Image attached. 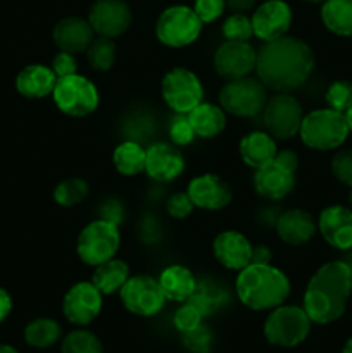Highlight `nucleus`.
I'll return each instance as SVG.
<instances>
[{
	"label": "nucleus",
	"mask_w": 352,
	"mask_h": 353,
	"mask_svg": "<svg viewBox=\"0 0 352 353\" xmlns=\"http://www.w3.org/2000/svg\"><path fill=\"white\" fill-rule=\"evenodd\" d=\"M314 69V52L304 40L282 37L257 52L255 74L268 90L290 93L307 81Z\"/></svg>",
	"instance_id": "obj_1"
},
{
	"label": "nucleus",
	"mask_w": 352,
	"mask_h": 353,
	"mask_svg": "<svg viewBox=\"0 0 352 353\" xmlns=\"http://www.w3.org/2000/svg\"><path fill=\"white\" fill-rule=\"evenodd\" d=\"M352 293V272L345 261L321 265L304 292L302 309L314 324H330L340 319Z\"/></svg>",
	"instance_id": "obj_2"
},
{
	"label": "nucleus",
	"mask_w": 352,
	"mask_h": 353,
	"mask_svg": "<svg viewBox=\"0 0 352 353\" xmlns=\"http://www.w3.org/2000/svg\"><path fill=\"white\" fill-rule=\"evenodd\" d=\"M290 279L271 264H248L238 271L235 292L238 300L252 310H273L290 295Z\"/></svg>",
	"instance_id": "obj_3"
},
{
	"label": "nucleus",
	"mask_w": 352,
	"mask_h": 353,
	"mask_svg": "<svg viewBox=\"0 0 352 353\" xmlns=\"http://www.w3.org/2000/svg\"><path fill=\"white\" fill-rule=\"evenodd\" d=\"M349 126L342 112L330 109H317L306 114L300 124V140L313 150H333L338 148L349 137Z\"/></svg>",
	"instance_id": "obj_4"
},
{
	"label": "nucleus",
	"mask_w": 352,
	"mask_h": 353,
	"mask_svg": "<svg viewBox=\"0 0 352 353\" xmlns=\"http://www.w3.org/2000/svg\"><path fill=\"white\" fill-rule=\"evenodd\" d=\"M119 245L121 233L117 223L102 217L83 228L76 241V254L83 264L95 268L116 257Z\"/></svg>",
	"instance_id": "obj_5"
},
{
	"label": "nucleus",
	"mask_w": 352,
	"mask_h": 353,
	"mask_svg": "<svg viewBox=\"0 0 352 353\" xmlns=\"http://www.w3.org/2000/svg\"><path fill=\"white\" fill-rule=\"evenodd\" d=\"M311 324L313 321L302 307L283 303L269 312L264 323V336L275 347L293 348L306 340Z\"/></svg>",
	"instance_id": "obj_6"
},
{
	"label": "nucleus",
	"mask_w": 352,
	"mask_h": 353,
	"mask_svg": "<svg viewBox=\"0 0 352 353\" xmlns=\"http://www.w3.org/2000/svg\"><path fill=\"white\" fill-rule=\"evenodd\" d=\"M268 88L259 78L244 76L224 83L219 92V105L224 112L237 117H255L268 102Z\"/></svg>",
	"instance_id": "obj_7"
},
{
	"label": "nucleus",
	"mask_w": 352,
	"mask_h": 353,
	"mask_svg": "<svg viewBox=\"0 0 352 353\" xmlns=\"http://www.w3.org/2000/svg\"><path fill=\"white\" fill-rule=\"evenodd\" d=\"M52 99H54L55 107L69 117L90 116L95 112L100 103L97 86L81 74L57 78Z\"/></svg>",
	"instance_id": "obj_8"
},
{
	"label": "nucleus",
	"mask_w": 352,
	"mask_h": 353,
	"mask_svg": "<svg viewBox=\"0 0 352 353\" xmlns=\"http://www.w3.org/2000/svg\"><path fill=\"white\" fill-rule=\"evenodd\" d=\"M204 23L193 7L171 6L161 12L155 23V37L162 45L182 48L192 45L202 33Z\"/></svg>",
	"instance_id": "obj_9"
},
{
	"label": "nucleus",
	"mask_w": 352,
	"mask_h": 353,
	"mask_svg": "<svg viewBox=\"0 0 352 353\" xmlns=\"http://www.w3.org/2000/svg\"><path fill=\"white\" fill-rule=\"evenodd\" d=\"M161 95L173 112L188 114L204 102V86L193 71L186 68H173L162 78Z\"/></svg>",
	"instance_id": "obj_10"
},
{
	"label": "nucleus",
	"mask_w": 352,
	"mask_h": 353,
	"mask_svg": "<svg viewBox=\"0 0 352 353\" xmlns=\"http://www.w3.org/2000/svg\"><path fill=\"white\" fill-rule=\"evenodd\" d=\"M304 119V110L292 93L280 92L269 97L262 110L266 131L275 140H290L299 134Z\"/></svg>",
	"instance_id": "obj_11"
},
{
	"label": "nucleus",
	"mask_w": 352,
	"mask_h": 353,
	"mask_svg": "<svg viewBox=\"0 0 352 353\" xmlns=\"http://www.w3.org/2000/svg\"><path fill=\"white\" fill-rule=\"evenodd\" d=\"M119 299L124 309L138 317L157 316L166 303L159 281L150 276H130L119 290Z\"/></svg>",
	"instance_id": "obj_12"
},
{
	"label": "nucleus",
	"mask_w": 352,
	"mask_h": 353,
	"mask_svg": "<svg viewBox=\"0 0 352 353\" xmlns=\"http://www.w3.org/2000/svg\"><path fill=\"white\" fill-rule=\"evenodd\" d=\"M102 296L92 281L76 283L62 299V314L75 326H88L102 312Z\"/></svg>",
	"instance_id": "obj_13"
},
{
	"label": "nucleus",
	"mask_w": 352,
	"mask_h": 353,
	"mask_svg": "<svg viewBox=\"0 0 352 353\" xmlns=\"http://www.w3.org/2000/svg\"><path fill=\"white\" fill-rule=\"evenodd\" d=\"M257 52L248 41L224 40L214 52L213 65L217 76L230 81L248 76L255 71Z\"/></svg>",
	"instance_id": "obj_14"
},
{
	"label": "nucleus",
	"mask_w": 352,
	"mask_h": 353,
	"mask_svg": "<svg viewBox=\"0 0 352 353\" xmlns=\"http://www.w3.org/2000/svg\"><path fill=\"white\" fill-rule=\"evenodd\" d=\"M254 37L268 43L289 33L292 26V9L283 0H266L252 14Z\"/></svg>",
	"instance_id": "obj_15"
},
{
	"label": "nucleus",
	"mask_w": 352,
	"mask_h": 353,
	"mask_svg": "<svg viewBox=\"0 0 352 353\" xmlns=\"http://www.w3.org/2000/svg\"><path fill=\"white\" fill-rule=\"evenodd\" d=\"M131 9L124 0H97L88 14V23L99 37L117 38L130 28Z\"/></svg>",
	"instance_id": "obj_16"
},
{
	"label": "nucleus",
	"mask_w": 352,
	"mask_h": 353,
	"mask_svg": "<svg viewBox=\"0 0 352 353\" xmlns=\"http://www.w3.org/2000/svg\"><path fill=\"white\" fill-rule=\"evenodd\" d=\"M186 193L193 205L202 210H221L230 205L233 199L231 186L221 176L213 172L195 176L188 183Z\"/></svg>",
	"instance_id": "obj_17"
},
{
	"label": "nucleus",
	"mask_w": 352,
	"mask_h": 353,
	"mask_svg": "<svg viewBox=\"0 0 352 353\" xmlns=\"http://www.w3.org/2000/svg\"><path fill=\"white\" fill-rule=\"evenodd\" d=\"M185 171V159L176 145L159 143L150 145L147 148V159H145V174L150 179L159 183H169L178 178Z\"/></svg>",
	"instance_id": "obj_18"
},
{
	"label": "nucleus",
	"mask_w": 352,
	"mask_h": 353,
	"mask_svg": "<svg viewBox=\"0 0 352 353\" xmlns=\"http://www.w3.org/2000/svg\"><path fill=\"white\" fill-rule=\"evenodd\" d=\"M252 243L245 234L228 230L217 234L213 241V255L223 268L242 271L252 264Z\"/></svg>",
	"instance_id": "obj_19"
},
{
	"label": "nucleus",
	"mask_w": 352,
	"mask_h": 353,
	"mask_svg": "<svg viewBox=\"0 0 352 353\" xmlns=\"http://www.w3.org/2000/svg\"><path fill=\"white\" fill-rule=\"evenodd\" d=\"M317 231L330 247L337 250H351L352 209L342 205L326 207L317 219Z\"/></svg>",
	"instance_id": "obj_20"
},
{
	"label": "nucleus",
	"mask_w": 352,
	"mask_h": 353,
	"mask_svg": "<svg viewBox=\"0 0 352 353\" xmlns=\"http://www.w3.org/2000/svg\"><path fill=\"white\" fill-rule=\"evenodd\" d=\"M93 38H95V31L92 24L88 23V19L78 16L64 17L52 30V40L57 45L59 50L75 55L85 52Z\"/></svg>",
	"instance_id": "obj_21"
},
{
	"label": "nucleus",
	"mask_w": 352,
	"mask_h": 353,
	"mask_svg": "<svg viewBox=\"0 0 352 353\" xmlns=\"http://www.w3.org/2000/svg\"><path fill=\"white\" fill-rule=\"evenodd\" d=\"M252 185H254L255 193L262 199L282 200L295 188V172L286 171L285 168L273 161L264 168L255 169Z\"/></svg>",
	"instance_id": "obj_22"
},
{
	"label": "nucleus",
	"mask_w": 352,
	"mask_h": 353,
	"mask_svg": "<svg viewBox=\"0 0 352 353\" xmlns=\"http://www.w3.org/2000/svg\"><path fill=\"white\" fill-rule=\"evenodd\" d=\"M276 233L280 240L292 247H300L313 240L317 231V224L307 210L290 209L276 219Z\"/></svg>",
	"instance_id": "obj_23"
},
{
	"label": "nucleus",
	"mask_w": 352,
	"mask_h": 353,
	"mask_svg": "<svg viewBox=\"0 0 352 353\" xmlns=\"http://www.w3.org/2000/svg\"><path fill=\"white\" fill-rule=\"evenodd\" d=\"M238 152L244 164L255 171L275 161L278 147H276V140L268 131H252L242 138Z\"/></svg>",
	"instance_id": "obj_24"
},
{
	"label": "nucleus",
	"mask_w": 352,
	"mask_h": 353,
	"mask_svg": "<svg viewBox=\"0 0 352 353\" xmlns=\"http://www.w3.org/2000/svg\"><path fill=\"white\" fill-rule=\"evenodd\" d=\"M55 83L57 76L54 74L50 65L30 64L17 74L16 90L26 99L38 100L52 95Z\"/></svg>",
	"instance_id": "obj_25"
},
{
	"label": "nucleus",
	"mask_w": 352,
	"mask_h": 353,
	"mask_svg": "<svg viewBox=\"0 0 352 353\" xmlns=\"http://www.w3.org/2000/svg\"><path fill=\"white\" fill-rule=\"evenodd\" d=\"M157 281L166 300H173V302L178 303L186 302L197 288V279L193 272L188 268L179 264L162 269Z\"/></svg>",
	"instance_id": "obj_26"
},
{
	"label": "nucleus",
	"mask_w": 352,
	"mask_h": 353,
	"mask_svg": "<svg viewBox=\"0 0 352 353\" xmlns=\"http://www.w3.org/2000/svg\"><path fill=\"white\" fill-rule=\"evenodd\" d=\"M186 116L197 137L207 138V140L221 134L226 128V112L221 109V105L217 107L214 103L200 102Z\"/></svg>",
	"instance_id": "obj_27"
},
{
	"label": "nucleus",
	"mask_w": 352,
	"mask_h": 353,
	"mask_svg": "<svg viewBox=\"0 0 352 353\" xmlns=\"http://www.w3.org/2000/svg\"><path fill=\"white\" fill-rule=\"evenodd\" d=\"M128 279H130V268L121 259H110V261L95 265V271L92 276L93 286L102 295L119 293V290L123 288Z\"/></svg>",
	"instance_id": "obj_28"
},
{
	"label": "nucleus",
	"mask_w": 352,
	"mask_h": 353,
	"mask_svg": "<svg viewBox=\"0 0 352 353\" xmlns=\"http://www.w3.org/2000/svg\"><path fill=\"white\" fill-rule=\"evenodd\" d=\"M145 159H147V148L135 140L123 141L113 152L114 168L119 174L128 178L145 172Z\"/></svg>",
	"instance_id": "obj_29"
},
{
	"label": "nucleus",
	"mask_w": 352,
	"mask_h": 353,
	"mask_svg": "<svg viewBox=\"0 0 352 353\" xmlns=\"http://www.w3.org/2000/svg\"><path fill=\"white\" fill-rule=\"evenodd\" d=\"M326 30L338 37H352V0H326L321 7Z\"/></svg>",
	"instance_id": "obj_30"
},
{
	"label": "nucleus",
	"mask_w": 352,
	"mask_h": 353,
	"mask_svg": "<svg viewBox=\"0 0 352 353\" xmlns=\"http://www.w3.org/2000/svg\"><path fill=\"white\" fill-rule=\"evenodd\" d=\"M62 338V327L57 321L48 319V317H38V319L31 321L26 327H24V341L33 348H43L52 347L57 343Z\"/></svg>",
	"instance_id": "obj_31"
},
{
	"label": "nucleus",
	"mask_w": 352,
	"mask_h": 353,
	"mask_svg": "<svg viewBox=\"0 0 352 353\" xmlns=\"http://www.w3.org/2000/svg\"><path fill=\"white\" fill-rule=\"evenodd\" d=\"M116 52L117 48L113 38L97 37L93 38L92 43L88 45L85 54L90 68L95 69V71L106 72L109 71L114 65V62H116Z\"/></svg>",
	"instance_id": "obj_32"
},
{
	"label": "nucleus",
	"mask_w": 352,
	"mask_h": 353,
	"mask_svg": "<svg viewBox=\"0 0 352 353\" xmlns=\"http://www.w3.org/2000/svg\"><path fill=\"white\" fill-rule=\"evenodd\" d=\"M188 300L195 303L200 312L204 314V317H206L216 312L226 302V293H224V290H221L219 286L211 281H197L195 292H193V295Z\"/></svg>",
	"instance_id": "obj_33"
},
{
	"label": "nucleus",
	"mask_w": 352,
	"mask_h": 353,
	"mask_svg": "<svg viewBox=\"0 0 352 353\" xmlns=\"http://www.w3.org/2000/svg\"><path fill=\"white\" fill-rule=\"evenodd\" d=\"M88 183L83 178H66L54 188V200L61 207H75L88 196Z\"/></svg>",
	"instance_id": "obj_34"
},
{
	"label": "nucleus",
	"mask_w": 352,
	"mask_h": 353,
	"mask_svg": "<svg viewBox=\"0 0 352 353\" xmlns=\"http://www.w3.org/2000/svg\"><path fill=\"white\" fill-rule=\"evenodd\" d=\"M61 353H104V345L92 331L75 330L62 340Z\"/></svg>",
	"instance_id": "obj_35"
},
{
	"label": "nucleus",
	"mask_w": 352,
	"mask_h": 353,
	"mask_svg": "<svg viewBox=\"0 0 352 353\" xmlns=\"http://www.w3.org/2000/svg\"><path fill=\"white\" fill-rule=\"evenodd\" d=\"M224 40L230 41H248L254 37L252 19L245 12H233L221 28Z\"/></svg>",
	"instance_id": "obj_36"
},
{
	"label": "nucleus",
	"mask_w": 352,
	"mask_h": 353,
	"mask_svg": "<svg viewBox=\"0 0 352 353\" xmlns=\"http://www.w3.org/2000/svg\"><path fill=\"white\" fill-rule=\"evenodd\" d=\"M324 99L330 109L345 114L352 107V83L337 79L328 86Z\"/></svg>",
	"instance_id": "obj_37"
},
{
	"label": "nucleus",
	"mask_w": 352,
	"mask_h": 353,
	"mask_svg": "<svg viewBox=\"0 0 352 353\" xmlns=\"http://www.w3.org/2000/svg\"><path fill=\"white\" fill-rule=\"evenodd\" d=\"M202 319L204 314L200 312L199 307L193 302H190V300H186V302H183L178 307V310L173 316V324H175V327L179 333L186 334L190 331L197 330L199 326H202Z\"/></svg>",
	"instance_id": "obj_38"
},
{
	"label": "nucleus",
	"mask_w": 352,
	"mask_h": 353,
	"mask_svg": "<svg viewBox=\"0 0 352 353\" xmlns=\"http://www.w3.org/2000/svg\"><path fill=\"white\" fill-rule=\"evenodd\" d=\"M169 138H171L173 145H178V147H185L195 140L197 134L186 114H176L173 117L171 124H169Z\"/></svg>",
	"instance_id": "obj_39"
},
{
	"label": "nucleus",
	"mask_w": 352,
	"mask_h": 353,
	"mask_svg": "<svg viewBox=\"0 0 352 353\" xmlns=\"http://www.w3.org/2000/svg\"><path fill=\"white\" fill-rule=\"evenodd\" d=\"M331 172L345 186L352 188V150H340L331 161Z\"/></svg>",
	"instance_id": "obj_40"
},
{
	"label": "nucleus",
	"mask_w": 352,
	"mask_h": 353,
	"mask_svg": "<svg viewBox=\"0 0 352 353\" xmlns=\"http://www.w3.org/2000/svg\"><path fill=\"white\" fill-rule=\"evenodd\" d=\"M224 9H226V0H195L193 3V10L204 24H209L221 17Z\"/></svg>",
	"instance_id": "obj_41"
},
{
	"label": "nucleus",
	"mask_w": 352,
	"mask_h": 353,
	"mask_svg": "<svg viewBox=\"0 0 352 353\" xmlns=\"http://www.w3.org/2000/svg\"><path fill=\"white\" fill-rule=\"evenodd\" d=\"M193 209H195V205L192 203L186 192L175 193V195L169 196L168 203H166V210L173 219H186Z\"/></svg>",
	"instance_id": "obj_42"
},
{
	"label": "nucleus",
	"mask_w": 352,
	"mask_h": 353,
	"mask_svg": "<svg viewBox=\"0 0 352 353\" xmlns=\"http://www.w3.org/2000/svg\"><path fill=\"white\" fill-rule=\"evenodd\" d=\"M50 68L57 78L78 74V62H76L75 54H69V52H59V54L52 59Z\"/></svg>",
	"instance_id": "obj_43"
},
{
	"label": "nucleus",
	"mask_w": 352,
	"mask_h": 353,
	"mask_svg": "<svg viewBox=\"0 0 352 353\" xmlns=\"http://www.w3.org/2000/svg\"><path fill=\"white\" fill-rule=\"evenodd\" d=\"M183 341H185V347L188 348V350L195 353H204L209 348L211 333L204 326H199L197 330L183 334Z\"/></svg>",
	"instance_id": "obj_44"
},
{
	"label": "nucleus",
	"mask_w": 352,
	"mask_h": 353,
	"mask_svg": "<svg viewBox=\"0 0 352 353\" xmlns=\"http://www.w3.org/2000/svg\"><path fill=\"white\" fill-rule=\"evenodd\" d=\"M275 162L290 172H295L297 168H299V157H297V154L293 150L278 152L275 157Z\"/></svg>",
	"instance_id": "obj_45"
},
{
	"label": "nucleus",
	"mask_w": 352,
	"mask_h": 353,
	"mask_svg": "<svg viewBox=\"0 0 352 353\" xmlns=\"http://www.w3.org/2000/svg\"><path fill=\"white\" fill-rule=\"evenodd\" d=\"M12 312V299L3 288H0V323L7 319Z\"/></svg>",
	"instance_id": "obj_46"
},
{
	"label": "nucleus",
	"mask_w": 352,
	"mask_h": 353,
	"mask_svg": "<svg viewBox=\"0 0 352 353\" xmlns=\"http://www.w3.org/2000/svg\"><path fill=\"white\" fill-rule=\"evenodd\" d=\"M269 259H271V250L264 245H259L254 247L252 250V264H269Z\"/></svg>",
	"instance_id": "obj_47"
},
{
	"label": "nucleus",
	"mask_w": 352,
	"mask_h": 353,
	"mask_svg": "<svg viewBox=\"0 0 352 353\" xmlns=\"http://www.w3.org/2000/svg\"><path fill=\"white\" fill-rule=\"evenodd\" d=\"M257 0H226V7L233 12H247L254 9Z\"/></svg>",
	"instance_id": "obj_48"
},
{
	"label": "nucleus",
	"mask_w": 352,
	"mask_h": 353,
	"mask_svg": "<svg viewBox=\"0 0 352 353\" xmlns=\"http://www.w3.org/2000/svg\"><path fill=\"white\" fill-rule=\"evenodd\" d=\"M0 353H19V352H17L14 347H10V345L0 343Z\"/></svg>",
	"instance_id": "obj_49"
},
{
	"label": "nucleus",
	"mask_w": 352,
	"mask_h": 353,
	"mask_svg": "<svg viewBox=\"0 0 352 353\" xmlns=\"http://www.w3.org/2000/svg\"><path fill=\"white\" fill-rule=\"evenodd\" d=\"M344 116H345V121H347L349 131H351V133H352V107H351V109L347 110V112L344 114Z\"/></svg>",
	"instance_id": "obj_50"
},
{
	"label": "nucleus",
	"mask_w": 352,
	"mask_h": 353,
	"mask_svg": "<svg viewBox=\"0 0 352 353\" xmlns=\"http://www.w3.org/2000/svg\"><path fill=\"white\" fill-rule=\"evenodd\" d=\"M342 353H352V338H351V340H347V343L344 345V348H342Z\"/></svg>",
	"instance_id": "obj_51"
},
{
	"label": "nucleus",
	"mask_w": 352,
	"mask_h": 353,
	"mask_svg": "<svg viewBox=\"0 0 352 353\" xmlns=\"http://www.w3.org/2000/svg\"><path fill=\"white\" fill-rule=\"evenodd\" d=\"M306 2H311V3H324L326 0H306Z\"/></svg>",
	"instance_id": "obj_52"
},
{
	"label": "nucleus",
	"mask_w": 352,
	"mask_h": 353,
	"mask_svg": "<svg viewBox=\"0 0 352 353\" xmlns=\"http://www.w3.org/2000/svg\"><path fill=\"white\" fill-rule=\"evenodd\" d=\"M349 205H351V209H352V188H351V192H349Z\"/></svg>",
	"instance_id": "obj_53"
},
{
	"label": "nucleus",
	"mask_w": 352,
	"mask_h": 353,
	"mask_svg": "<svg viewBox=\"0 0 352 353\" xmlns=\"http://www.w3.org/2000/svg\"><path fill=\"white\" fill-rule=\"evenodd\" d=\"M347 264H349V268H351V272H352V261H349Z\"/></svg>",
	"instance_id": "obj_54"
}]
</instances>
